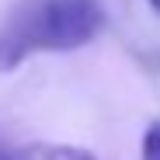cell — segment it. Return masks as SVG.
Returning <instances> with one entry per match:
<instances>
[{
  "label": "cell",
  "instance_id": "cell-1",
  "mask_svg": "<svg viewBox=\"0 0 160 160\" xmlns=\"http://www.w3.org/2000/svg\"><path fill=\"white\" fill-rule=\"evenodd\" d=\"M104 24L98 0H28L0 28V73L38 52H73Z\"/></svg>",
  "mask_w": 160,
  "mask_h": 160
},
{
  "label": "cell",
  "instance_id": "cell-2",
  "mask_svg": "<svg viewBox=\"0 0 160 160\" xmlns=\"http://www.w3.org/2000/svg\"><path fill=\"white\" fill-rule=\"evenodd\" d=\"M38 157L42 160H94L80 146H38Z\"/></svg>",
  "mask_w": 160,
  "mask_h": 160
},
{
  "label": "cell",
  "instance_id": "cell-3",
  "mask_svg": "<svg viewBox=\"0 0 160 160\" xmlns=\"http://www.w3.org/2000/svg\"><path fill=\"white\" fill-rule=\"evenodd\" d=\"M143 160H160V122H150L143 132Z\"/></svg>",
  "mask_w": 160,
  "mask_h": 160
},
{
  "label": "cell",
  "instance_id": "cell-4",
  "mask_svg": "<svg viewBox=\"0 0 160 160\" xmlns=\"http://www.w3.org/2000/svg\"><path fill=\"white\" fill-rule=\"evenodd\" d=\"M0 160H28V157H24V153H14L11 146H4V143H0Z\"/></svg>",
  "mask_w": 160,
  "mask_h": 160
},
{
  "label": "cell",
  "instance_id": "cell-5",
  "mask_svg": "<svg viewBox=\"0 0 160 160\" xmlns=\"http://www.w3.org/2000/svg\"><path fill=\"white\" fill-rule=\"evenodd\" d=\"M150 4H153V7H157V11H160V0H150Z\"/></svg>",
  "mask_w": 160,
  "mask_h": 160
}]
</instances>
